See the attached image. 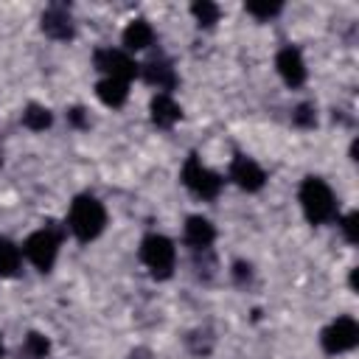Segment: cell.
<instances>
[{
  "mask_svg": "<svg viewBox=\"0 0 359 359\" xmlns=\"http://www.w3.org/2000/svg\"><path fill=\"white\" fill-rule=\"evenodd\" d=\"M104 224H107V210H104V205L95 196L81 194V196L73 199L70 213H67V227H70V233L79 241L98 238L101 230H104Z\"/></svg>",
  "mask_w": 359,
  "mask_h": 359,
  "instance_id": "cell-1",
  "label": "cell"
},
{
  "mask_svg": "<svg viewBox=\"0 0 359 359\" xmlns=\"http://www.w3.org/2000/svg\"><path fill=\"white\" fill-rule=\"evenodd\" d=\"M300 208L311 224H328L337 219V196L320 177H306L300 182Z\"/></svg>",
  "mask_w": 359,
  "mask_h": 359,
  "instance_id": "cell-2",
  "label": "cell"
},
{
  "mask_svg": "<svg viewBox=\"0 0 359 359\" xmlns=\"http://www.w3.org/2000/svg\"><path fill=\"white\" fill-rule=\"evenodd\" d=\"M59 244H62V230L59 227H42L36 233H31L22 244V255L39 269V272H50L59 255Z\"/></svg>",
  "mask_w": 359,
  "mask_h": 359,
  "instance_id": "cell-3",
  "label": "cell"
},
{
  "mask_svg": "<svg viewBox=\"0 0 359 359\" xmlns=\"http://www.w3.org/2000/svg\"><path fill=\"white\" fill-rule=\"evenodd\" d=\"M140 261L149 266V272H151L157 280H165V278H171V272H174L177 250H174L171 238H165V236H160V233H149V236L140 241Z\"/></svg>",
  "mask_w": 359,
  "mask_h": 359,
  "instance_id": "cell-4",
  "label": "cell"
},
{
  "mask_svg": "<svg viewBox=\"0 0 359 359\" xmlns=\"http://www.w3.org/2000/svg\"><path fill=\"white\" fill-rule=\"evenodd\" d=\"M182 185L199 199H216L222 191V177L213 174L210 168H205L196 154H191L182 165Z\"/></svg>",
  "mask_w": 359,
  "mask_h": 359,
  "instance_id": "cell-5",
  "label": "cell"
},
{
  "mask_svg": "<svg viewBox=\"0 0 359 359\" xmlns=\"http://www.w3.org/2000/svg\"><path fill=\"white\" fill-rule=\"evenodd\" d=\"M93 62H95V70L104 73V79H118L126 84L140 73V65L126 50H118V48H98L93 53Z\"/></svg>",
  "mask_w": 359,
  "mask_h": 359,
  "instance_id": "cell-6",
  "label": "cell"
},
{
  "mask_svg": "<svg viewBox=\"0 0 359 359\" xmlns=\"http://www.w3.org/2000/svg\"><path fill=\"white\" fill-rule=\"evenodd\" d=\"M320 345L325 353H345L351 348L359 345V325L353 317H337L323 334H320Z\"/></svg>",
  "mask_w": 359,
  "mask_h": 359,
  "instance_id": "cell-7",
  "label": "cell"
},
{
  "mask_svg": "<svg viewBox=\"0 0 359 359\" xmlns=\"http://www.w3.org/2000/svg\"><path fill=\"white\" fill-rule=\"evenodd\" d=\"M230 180H233L241 191L252 194V191H261V188H264L266 174H264V168H261L255 160L238 154V157L233 160V165H230Z\"/></svg>",
  "mask_w": 359,
  "mask_h": 359,
  "instance_id": "cell-8",
  "label": "cell"
},
{
  "mask_svg": "<svg viewBox=\"0 0 359 359\" xmlns=\"http://www.w3.org/2000/svg\"><path fill=\"white\" fill-rule=\"evenodd\" d=\"M275 67L280 73V79L289 84V87H300L306 81V62L300 56L297 48H280L278 56H275Z\"/></svg>",
  "mask_w": 359,
  "mask_h": 359,
  "instance_id": "cell-9",
  "label": "cell"
},
{
  "mask_svg": "<svg viewBox=\"0 0 359 359\" xmlns=\"http://www.w3.org/2000/svg\"><path fill=\"white\" fill-rule=\"evenodd\" d=\"M140 76H143L151 87H157V90H163V93H168V90L177 87V73H174L171 62L163 59V56H154V59H149L146 65H140Z\"/></svg>",
  "mask_w": 359,
  "mask_h": 359,
  "instance_id": "cell-10",
  "label": "cell"
},
{
  "mask_svg": "<svg viewBox=\"0 0 359 359\" xmlns=\"http://www.w3.org/2000/svg\"><path fill=\"white\" fill-rule=\"evenodd\" d=\"M42 31H45L50 39H59V42L73 39V20H70V11H67L65 6H50V8L42 14Z\"/></svg>",
  "mask_w": 359,
  "mask_h": 359,
  "instance_id": "cell-11",
  "label": "cell"
},
{
  "mask_svg": "<svg viewBox=\"0 0 359 359\" xmlns=\"http://www.w3.org/2000/svg\"><path fill=\"white\" fill-rule=\"evenodd\" d=\"M213 238H216V230L205 216H188V222H185V244L191 250H196V252L208 250L213 244Z\"/></svg>",
  "mask_w": 359,
  "mask_h": 359,
  "instance_id": "cell-12",
  "label": "cell"
},
{
  "mask_svg": "<svg viewBox=\"0 0 359 359\" xmlns=\"http://www.w3.org/2000/svg\"><path fill=\"white\" fill-rule=\"evenodd\" d=\"M180 118H182V109H180V104H177L168 93H157V95L151 98V121H154L160 129L174 126Z\"/></svg>",
  "mask_w": 359,
  "mask_h": 359,
  "instance_id": "cell-13",
  "label": "cell"
},
{
  "mask_svg": "<svg viewBox=\"0 0 359 359\" xmlns=\"http://www.w3.org/2000/svg\"><path fill=\"white\" fill-rule=\"evenodd\" d=\"M154 45V28L146 20H132L123 28V48L126 50H146Z\"/></svg>",
  "mask_w": 359,
  "mask_h": 359,
  "instance_id": "cell-14",
  "label": "cell"
},
{
  "mask_svg": "<svg viewBox=\"0 0 359 359\" xmlns=\"http://www.w3.org/2000/svg\"><path fill=\"white\" fill-rule=\"evenodd\" d=\"M20 266H22V252H20V247H17L11 238L0 236V278H14V275H20Z\"/></svg>",
  "mask_w": 359,
  "mask_h": 359,
  "instance_id": "cell-15",
  "label": "cell"
},
{
  "mask_svg": "<svg viewBox=\"0 0 359 359\" xmlns=\"http://www.w3.org/2000/svg\"><path fill=\"white\" fill-rule=\"evenodd\" d=\"M95 95L107 104V107H123L126 95H129V84L118 81V79H101L95 84Z\"/></svg>",
  "mask_w": 359,
  "mask_h": 359,
  "instance_id": "cell-16",
  "label": "cell"
},
{
  "mask_svg": "<svg viewBox=\"0 0 359 359\" xmlns=\"http://www.w3.org/2000/svg\"><path fill=\"white\" fill-rule=\"evenodd\" d=\"M22 123L31 129V132H45L50 123H53V115L48 107H39V104H28L25 112H22Z\"/></svg>",
  "mask_w": 359,
  "mask_h": 359,
  "instance_id": "cell-17",
  "label": "cell"
},
{
  "mask_svg": "<svg viewBox=\"0 0 359 359\" xmlns=\"http://www.w3.org/2000/svg\"><path fill=\"white\" fill-rule=\"evenodd\" d=\"M50 351V342H48V337H42V334H36V331H31L28 337H25V342H22V356L25 359H45V353Z\"/></svg>",
  "mask_w": 359,
  "mask_h": 359,
  "instance_id": "cell-18",
  "label": "cell"
},
{
  "mask_svg": "<svg viewBox=\"0 0 359 359\" xmlns=\"http://www.w3.org/2000/svg\"><path fill=\"white\" fill-rule=\"evenodd\" d=\"M191 14L196 17V22H199L202 28H210V25L219 20V6L210 3V0H196V3L191 6Z\"/></svg>",
  "mask_w": 359,
  "mask_h": 359,
  "instance_id": "cell-19",
  "label": "cell"
},
{
  "mask_svg": "<svg viewBox=\"0 0 359 359\" xmlns=\"http://www.w3.org/2000/svg\"><path fill=\"white\" fill-rule=\"evenodd\" d=\"M292 123L300 126V129H311L317 123V112L311 104H297L294 112H292Z\"/></svg>",
  "mask_w": 359,
  "mask_h": 359,
  "instance_id": "cell-20",
  "label": "cell"
},
{
  "mask_svg": "<svg viewBox=\"0 0 359 359\" xmlns=\"http://www.w3.org/2000/svg\"><path fill=\"white\" fill-rule=\"evenodd\" d=\"M280 8H283L280 3H247V14H252V17H258V20H269V17H275Z\"/></svg>",
  "mask_w": 359,
  "mask_h": 359,
  "instance_id": "cell-21",
  "label": "cell"
},
{
  "mask_svg": "<svg viewBox=\"0 0 359 359\" xmlns=\"http://www.w3.org/2000/svg\"><path fill=\"white\" fill-rule=\"evenodd\" d=\"M339 227H342V233H345V238H348L351 244L359 241V213H348V216L339 222Z\"/></svg>",
  "mask_w": 359,
  "mask_h": 359,
  "instance_id": "cell-22",
  "label": "cell"
},
{
  "mask_svg": "<svg viewBox=\"0 0 359 359\" xmlns=\"http://www.w3.org/2000/svg\"><path fill=\"white\" fill-rule=\"evenodd\" d=\"M233 278H236V283H244V280H250V278H252V269H250V264H244V261H236V264H233Z\"/></svg>",
  "mask_w": 359,
  "mask_h": 359,
  "instance_id": "cell-23",
  "label": "cell"
},
{
  "mask_svg": "<svg viewBox=\"0 0 359 359\" xmlns=\"http://www.w3.org/2000/svg\"><path fill=\"white\" fill-rule=\"evenodd\" d=\"M67 121H70L76 129H84V126H87V115H84L81 107H73V109L67 112Z\"/></svg>",
  "mask_w": 359,
  "mask_h": 359,
  "instance_id": "cell-24",
  "label": "cell"
},
{
  "mask_svg": "<svg viewBox=\"0 0 359 359\" xmlns=\"http://www.w3.org/2000/svg\"><path fill=\"white\" fill-rule=\"evenodd\" d=\"M0 356H3V342H0Z\"/></svg>",
  "mask_w": 359,
  "mask_h": 359,
  "instance_id": "cell-25",
  "label": "cell"
}]
</instances>
